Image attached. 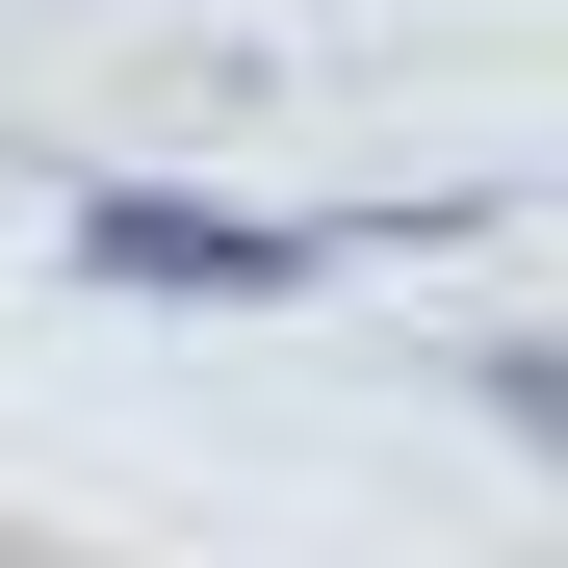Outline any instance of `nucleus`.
<instances>
[{
  "mask_svg": "<svg viewBox=\"0 0 568 568\" xmlns=\"http://www.w3.org/2000/svg\"><path fill=\"white\" fill-rule=\"evenodd\" d=\"M78 258L104 284H311V233H233V207H104Z\"/></svg>",
  "mask_w": 568,
  "mask_h": 568,
  "instance_id": "1",
  "label": "nucleus"
}]
</instances>
